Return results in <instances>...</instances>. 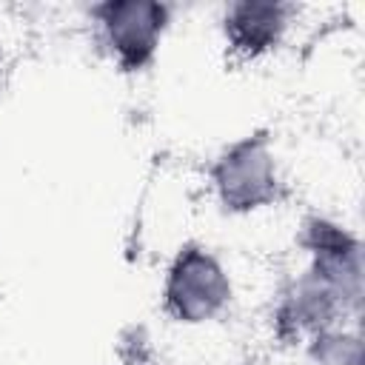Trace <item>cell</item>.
<instances>
[{"label":"cell","instance_id":"6da1fadb","mask_svg":"<svg viewBox=\"0 0 365 365\" xmlns=\"http://www.w3.org/2000/svg\"><path fill=\"white\" fill-rule=\"evenodd\" d=\"M231 277L214 251L185 242L165 268L163 311L180 325H202L217 319L231 302Z\"/></svg>","mask_w":365,"mask_h":365},{"label":"cell","instance_id":"7a4b0ae2","mask_svg":"<svg viewBox=\"0 0 365 365\" xmlns=\"http://www.w3.org/2000/svg\"><path fill=\"white\" fill-rule=\"evenodd\" d=\"M211 188L217 202L231 214H251L271 205L279 191V171L271 143L254 134L222 148L211 165Z\"/></svg>","mask_w":365,"mask_h":365},{"label":"cell","instance_id":"3957f363","mask_svg":"<svg viewBox=\"0 0 365 365\" xmlns=\"http://www.w3.org/2000/svg\"><path fill=\"white\" fill-rule=\"evenodd\" d=\"M94 20L114 63L125 71H140L154 60L171 11L154 0H111L94 6Z\"/></svg>","mask_w":365,"mask_h":365},{"label":"cell","instance_id":"277c9868","mask_svg":"<svg viewBox=\"0 0 365 365\" xmlns=\"http://www.w3.org/2000/svg\"><path fill=\"white\" fill-rule=\"evenodd\" d=\"M291 6L285 3H228L222 11V34L231 51L240 57H262L274 51L288 26H291Z\"/></svg>","mask_w":365,"mask_h":365},{"label":"cell","instance_id":"5b68a950","mask_svg":"<svg viewBox=\"0 0 365 365\" xmlns=\"http://www.w3.org/2000/svg\"><path fill=\"white\" fill-rule=\"evenodd\" d=\"M308 362L311 365H362V342L354 331L334 325L311 336Z\"/></svg>","mask_w":365,"mask_h":365}]
</instances>
